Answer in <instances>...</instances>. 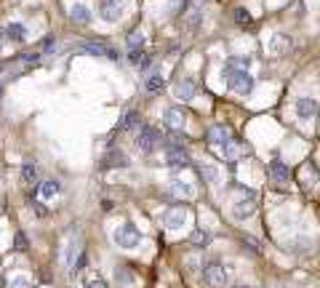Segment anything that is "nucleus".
Returning <instances> with one entry per match:
<instances>
[{"label": "nucleus", "mask_w": 320, "mask_h": 288, "mask_svg": "<svg viewBox=\"0 0 320 288\" xmlns=\"http://www.w3.org/2000/svg\"><path fill=\"white\" fill-rule=\"evenodd\" d=\"M317 118H320V109H317Z\"/></svg>", "instance_id": "ea45409f"}, {"label": "nucleus", "mask_w": 320, "mask_h": 288, "mask_svg": "<svg viewBox=\"0 0 320 288\" xmlns=\"http://www.w3.org/2000/svg\"><path fill=\"white\" fill-rule=\"evenodd\" d=\"M78 51L91 53V56L110 59V62H118V59H120V53H118L115 48H112V45H107V43H83V45H78Z\"/></svg>", "instance_id": "423d86ee"}, {"label": "nucleus", "mask_w": 320, "mask_h": 288, "mask_svg": "<svg viewBox=\"0 0 320 288\" xmlns=\"http://www.w3.org/2000/svg\"><path fill=\"white\" fill-rule=\"evenodd\" d=\"M14 248H16V251H27V238H24V232H16V235H14Z\"/></svg>", "instance_id": "2f4dec72"}, {"label": "nucleus", "mask_w": 320, "mask_h": 288, "mask_svg": "<svg viewBox=\"0 0 320 288\" xmlns=\"http://www.w3.org/2000/svg\"><path fill=\"white\" fill-rule=\"evenodd\" d=\"M171 192H174V195H184V198H190V187H184L182 182H171Z\"/></svg>", "instance_id": "7c9ffc66"}, {"label": "nucleus", "mask_w": 320, "mask_h": 288, "mask_svg": "<svg viewBox=\"0 0 320 288\" xmlns=\"http://www.w3.org/2000/svg\"><path fill=\"white\" fill-rule=\"evenodd\" d=\"M240 243H243V246H248V248L253 251V254H261V243H259L256 238H251V235H243V238H240Z\"/></svg>", "instance_id": "bb28decb"}, {"label": "nucleus", "mask_w": 320, "mask_h": 288, "mask_svg": "<svg viewBox=\"0 0 320 288\" xmlns=\"http://www.w3.org/2000/svg\"><path fill=\"white\" fill-rule=\"evenodd\" d=\"M123 8H126V0H101L99 16L112 24V22H118L120 16H123Z\"/></svg>", "instance_id": "0eeeda50"}, {"label": "nucleus", "mask_w": 320, "mask_h": 288, "mask_svg": "<svg viewBox=\"0 0 320 288\" xmlns=\"http://www.w3.org/2000/svg\"><path fill=\"white\" fill-rule=\"evenodd\" d=\"M238 288H251V285H238Z\"/></svg>", "instance_id": "e433bc0d"}, {"label": "nucleus", "mask_w": 320, "mask_h": 288, "mask_svg": "<svg viewBox=\"0 0 320 288\" xmlns=\"http://www.w3.org/2000/svg\"><path fill=\"white\" fill-rule=\"evenodd\" d=\"M163 139H160V131L155 126H139V134H136V147L142 152H152L155 144H160Z\"/></svg>", "instance_id": "39448f33"}, {"label": "nucleus", "mask_w": 320, "mask_h": 288, "mask_svg": "<svg viewBox=\"0 0 320 288\" xmlns=\"http://www.w3.org/2000/svg\"><path fill=\"white\" fill-rule=\"evenodd\" d=\"M54 48H56L54 35H48V38H43V40H40V45H37V51H40V53H45V51H54Z\"/></svg>", "instance_id": "cd10ccee"}, {"label": "nucleus", "mask_w": 320, "mask_h": 288, "mask_svg": "<svg viewBox=\"0 0 320 288\" xmlns=\"http://www.w3.org/2000/svg\"><path fill=\"white\" fill-rule=\"evenodd\" d=\"M104 168H128L131 165V160H128V155L126 152H120V150H110L107 155H104Z\"/></svg>", "instance_id": "f8f14e48"}, {"label": "nucleus", "mask_w": 320, "mask_h": 288, "mask_svg": "<svg viewBox=\"0 0 320 288\" xmlns=\"http://www.w3.org/2000/svg\"><path fill=\"white\" fill-rule=\"evenodd\" d=\"M22 179L24 184H37V168H35V163H22Z\"/></svg>", "instance_id": "4be33fe9"}, {"label": "nucleus", "mask_w": 320, "mask_h": 288, "mask_svg": "<svg viewBox=\"0 0 320 288\" xmlns=\"http://www.w3.org/2000/svg\"><path fill=\"white\" fill-rule=\"evenodd\" d=\"M190 243L195 246V248H205L211 243V232H205V229H192V235H190Z\"/></svg>", "instance_id": "aec40b11"}, {"label": "nucleus", "mask_w": 320, "mask_h": 288, "mask_svg": "<svg viewBox=\"0 0 320 288\" xmlns=\"http://www.w3.org/2000/svg\"><path fill=\"white\" fill-rule=\"evenodd\" d=\"M86 288H107V283L104 280H101V277H96V280H91Z\"/></svg>", "instance_id": "f704fd0d"}, {"label": "nucleus", "mask_w": 320, "mask_h": 288, "mask_svg": "<svg viewBox=\"0 0 320 288\" xmlns=\"http://www.w3.org/2000/svg\"><path fill=\"white\" fill-rule=\"evenodd\" d=\"M317 112V101L315 99H307V96H302V99H296V115L299 118H312Z\"/></svg>", "instance_id": "2eb2a0df"}, {"label": "nucleus", "mask_w": 320, "mask_h": 288, "mask_svg": "<svg viewBox=\"0 0 320 288\" xmlns=\"http://www.w3.org/2000/svg\"><path fill=\"white\" fill-rule=\"evenodd\" d=\"M253 211H256V195L251 192V195H248V200L243 198V200H238V203H235V208H232V216L238 219V221H243V219H248Z\"/></svg>", "instance_id": "9d476101"}, {"label": "nucleus", "mask_w": 320, "mask_h": 288, "mask_svg": "<svg viewBox=\"0 0 320 288\" xmlns=\"http://www.w3.org/2000/svg\"><path fill=\"white\" fill-rule=\"evenodd\" d=\"M134 128H139V112H126L123 115V120L118 123V134H126V131H134Z\"/></svg>", "instance_id": "6ab92c4d"}, {"label": "nucleus", "mask_w": 320, "mask_h": 288, "mask_svg": "<svg viewBox=\"0 0 320 288\" xmlns=\"http://www.w3.org/2000/svg\"><path fill=\"white\" fill-rule=\"evenodd\" d=\"M37 59H40V51H24V53H19V62H24V64H35Z\"/></svg>", "instance_id": "c85d7f7f"}, {"label": "nucleus", "mask_w": 320, "mask_h": 288, "mask_svg": "<svg viewBox=\"0 0 320 288\" xmlns=\"http://www.w3.org/2000/svg\"><path fill=\"white\" fill-rule=\"evenodd\" d=\"M163 150H166V160H168V165H171V168H187V165H192L190 155H187V150H184L182 144L166 142Z\"/></svg>", "instance_id": "20e7f679"}, {"label": "nucleus", "mask_w": 320, "mask_h": 288, "mask_svg": "<svg viewBox=\"0 0 320 288\" xmlns=\"http://www.w3.org/2000/svg\"><path fill=\"white\" fill-rule=\"evenodd\" d=\"M32 206H35V211H37V216H45V213H48V211L43 208V203H40V200H35Z\"/></svg>", "instance_id": "c9c22d12"}, {"label": "nucleus", "mask_w": 320, "mask_h": 288, "mask_svg": "<svg viewBox=\"0 0 320 288\" xmlns=\"http://www.w3.org/2000/svg\"><path fill=\"white\" fill-rule=\"evenodd\" d=\"M197 176H200L203 182H216L219 179V174H216V168H211V165H197Z\"/></svg>", "instance_id": "5701e85b"}, {"label": "nucleus", "mask_w": 320, "mask_h": 288, "mask_svg": "<svg viewBox=\"0 0 320 288\" xmlns=\"http://www.w3.org/2000/svg\"><path fill=\"white\" fill-rule=\"evenodd\" d=\"M192 94H195V83H192L190 78H179V80L174 83V96H176V99L190 101Z\"/></svg>", "instance_id": "ddd939ff"}, {"label": "nucleus", "mask_w": 320, "mask_h": 288, "mask_svg": "<svg viewBox=\"0 0 320 288\" xmlns=\"http://www.w3.org/2000/svg\"><path fill=\"white\" fill-rule=\"evenodd\" d=\"M163 86H166V80H163L160 72H149L147 80H144V91H147V94H160Z\"/></svg>", "instance_id": "f3484780"}, {"label": "nucleus", "mask_w": 320, "mask_h": 288, "mask_svg": "<svg viewBox=\"0 0 320 288\" xmlns=\"http://www.w3.org/2000/svg\"><path fill=\"white\" fill-rule=\"evenodd\" d=\"M232 128L230 126H211L208 128V142H211V147H222V144H227V142H232Z\"/></svg>", "instance_id": "9b49d317"}, {"label": "nucleus", "mask_w": 320, "mask_h": 288, "mask_svg": "<svg viewBox=\"0 0 320 288\" xmlns=\"http://www.w3.org/2000/svg\"><path fill=\"white\" fill-rule=\"evenodd\" d=\"M142 43H144V35L139 32V30H134L128 35V48L131 51H142Z\"/></svg>", "instance_id": "393cba45"}, {"label": "nucleus", "mask_w": 320, "mask_h": 288, "mask_svg": "<svg viewBox=\"0 0 320 288\" xmlns=\"http://www.w3.org/2000/svg\"><path fill=\"white\" fill-rule=\"evenodd\" d=\"M0 40H3V32H0Z\"/></svg>", "instance_id": "58836bf2"}, {"label": "nucleus", "mask_w": 320, "mask_h": 288, "mask_svg": "<svg viewBox=\"0 0 320 288\" xmlns=\"http://www.w3.org/2000/svg\"><path fill=\"white\" fill-rule=\"evenodd\" d=\"M24 35H27V30H24V24H19V22H11L6 27V38L8 40H24Z\"/></svg>", "instance_id": "412c9836"}, {"label": "nucleus", "mask_w": 320, "mask_h": 288, "mask_svg": "<svg viewBox=\"0 0 320 288\" xmlns=\"http://www.w3.org/2000/svg\"><path fill=\"white\" fill-rule=\"evenodd\" d=\"M291 51V38L288 35H275V38L270 40V53L272 56H286Z\"/></svg>", "instance_id": "4468645a"}, {"label": "nucleus", "mask_w": 320, "mask_h": 288, "mask_svg": "<svg viewBox=\"0 0 320 288\" xmlns=\"http://www.w3.org/2000/svg\"><path fill=\"white\" fill-rule=\"evenodd\" d=\"M187 216H190V211H187L184 206H174V208H168L166 213H163V224L168 227V229H179L187 221Z\"/></svg>", "instance_id": "6e6552de"}, {"label": "nucleus", "mask_w": 320, "mask_h": 288, "mask_svg": "<svg viewBox=\"0 0 320 288\" xmlns=\"http://www.w3.org/2000/svg\"><path fill=\"white\" fill-rule=\"evenodd\" d=\"M8 288H30V280H27V277H22V275H16V277H11V280H8Z\"/></svg>", "instance_id": "c756f323"}, {"label": "nucleus", "mask_w": 320, "mask_h": 288, "mask_svg": "<svg viewBox=\"0 0 320 288\" xmlns=\"http://www.w3.org/2000/svg\"><path fill=\"white\" fill-rule=\"evenodd\" d=\"M0 96H3V86H0Z\"/></svg>", "instance_id": "4c0bfd02"}, {"label": "nucleus", "mask_w": 320, "mask_h": 288, "mask_svg": "<svg viewBox=\"0 0 320 288\" xmlns=\"http://www.w3.org/2000/svg\"><path fill=\"white\" fill-rule=\"evenodd\" d=\"M144 56V51H128V62L134 64V67H139V62H142Z\"/></svg>", "instance_id": "473e14b6"}, {"label": "nucleus", "mask_w": 320, "mask_h": 288, "mask_svg": "<svg viewBox=\"0 0 320 288\" xmlns=\"http://www.w3.org/2000/svg\"><path fill=\"white\" fill-rule=\"evenodd\" d=\"M224 75H227V86L235 91V94H240V96H246L253 91V75L248 70H232V67H224Z\"/></svg>", "instance_id": "f257e3e1"}, {"label": "nucleus", "mask_w": 320, "mask_h": 288, "mask_svg": "<svg viewBox=\"0 0 320 288\" xmlns=\"http://www.w3.org/2000/svg\"><path fill=\"white\" fill-rule=\"evenodd\" d=\"M163 120H166V126L171 128V131H182L184 128V123H187V112L182 107H168L166 112H163Z\"/></svg>", "instance_id": "1a4fd4ad"}, {"label": "nucleus", "mask_w": 320, "mask_h": 288, "mask_svg": "<svg viewBox=\"0 0 320 288\" xmlns=\"http://www.w3.org/2000/svg\"><path fill=\"white\" fill-rule=\"evenodd\" d=\"M227 280H230V275H227V269H224L219 262H208V264H203V283H205V285H211V288H222Z\"/></svg>", "instance_id": "7ed1b4c3"}, {"label": "nucleus", "mask_w": 320, "mask_h": 288, "mask_svg": "<svg viewBox=\"0 0 320 288\" xmlns=\"http://www.w3.org/2000/svg\"><path fill=\"white\" fill-rule=\"evenodd\" d=\"M288 176H291V171H288V165H286L283 160H272V163H270V179H275V182H288Z\"/></svg>", "instance_id": "dca6fc26"}, {"label": "nucleus", "mask_w": 320, "mask_h": 288, "mask_svg": "<svg viewBox=\"0 0 320 288\" xmlns=\"http://www.w3.org/2000/svg\"><path fill=\"white\" fill-rule=\"evenodd\" d=\"M149 67H152V56H149V53H144V56H142V62H139V70H142V72H147Z\"/></svg>", "instance_id": "72a5a7b5"}, {"label": "nucleus", "mask_w": 320, "mask_h": 288, "mask_svg": "<svg viewBox=\"0 0 320 288\" xmlns=\"http://www.w3.org/2000/svg\"><path fill=\"white\" fill-rule=\"evenodd\" d=\"M70 19H72V22H78V24H88V22H91V11H88V6L75 3V6L70 8Z\"/></svg>", "instance_id": "a211bd4d"}, {"label": "nucleus", "mask_w": 320, "mask_h": 288, "mask_svg": "<svg viewBox=\"0 0 320 288\" xmlns=\"http://www.w3.org/2000/svg\"><path fill=\"white\" fill-rule=\"evenodd\" d=\"M112 240H115L118 248H136L142 235H139V229L134 224H120L115 232H112Z\"/></svg>", "instance_id": "f03ea898"}, {"label": "nucleus", "mask_w": 320, "mask_h": 288, "mask_svg": "<svg viewBox=\"0 0 320 288\" xmlns=\"http://www.w3.org/2000/svg\"><path fill=\"white\" fill-rule=\"evenodd\" d=\"M37 190H40L43 198H54V195H59V182H43Z\"/></svg>", "instance_id": "b1692460"}, {"label": "nucleus", "mask_w": 320, "mask_h": 288, "mask_svg": "<svg viewBox=\"0 0 320 288\" xmlns=\"http://www.w3.org/2000/svg\"><path fill=\"white\" fill-rule=\"evenodd\" d=\"M235 22H238L240 27H251V14H248V8H235Z\"/></svg>", "instance_id": "a878e982"}]
</instances>
